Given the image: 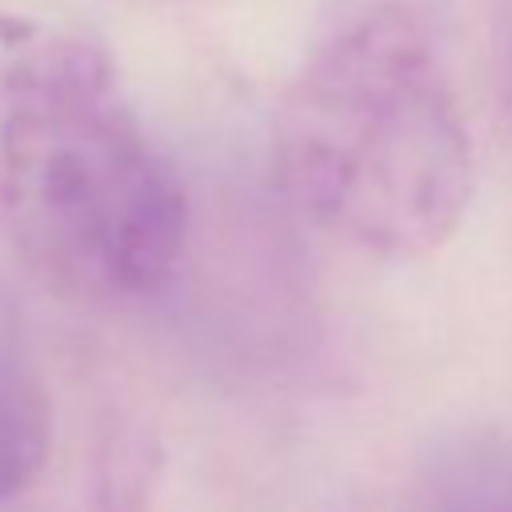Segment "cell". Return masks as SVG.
Masks as SVG:
<instances>
[{"mask_svg": "<svg viewBox=\"0 0 512 512\" xmlns=\"http://www.w3.org/2000/svg\"><path fill=\"white\" fill-rule=\"evenodd\" d=\"M0 220L68 300H144L180 268L184 188L104 44L76 28L0 20Z\"/></svg>", "mask_w": 512, "mask_h": 512, "instance_id": "obj_1", "label": "cell"}, {"mask_svg": "<svg viewBox=\"0 0 512 512\" xmlns=\"http://www.w3.org/2000/svg\"><path fill=\"white\" fill-rule=\"evenodd\" d=\"M284 200L368 260H420L460 228L476 156L452 76L416 16L372 8L328 36L272 124Z\"/></svg>", "mask_w": 512, "mask_h": 512, "instance_id": "obj_2", "label": "cell"}, {"mask_svg": "<svg viewBox=\"0 0 512 512\" xmlns=\"http://www.w3.org/2000/svg\"><path fill=\"white\" fill-rule=\"evenodd\" d=\"M52 452V400L32 364L0 340V500L24 492Z\"/></svg>", "mask_w": 512, "mask_h": 512, "instance_id": "obj_3", "label": "cell"}, {"mask_svg": "<svg viewBox=\"0 0 512 512\" xmlns=\"http://www.w3.org/2000/svg\"><path fill=\"white\" fill-rule=\"evenodd\" d=\"M160 464V444L144 424L112 420L96 444L92 512H152Z\"/></svg>", "mask_w": 512, "mask_h": 512, "instance_id": "obj_4", "label": "cell"}]
</instances>
